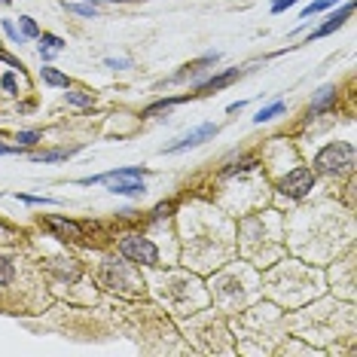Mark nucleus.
<instances>
[{
	"label": "nucleus",
	"mask_w": 357,
	"mask_h": 357,
	"mask_svg": "<svg viewBox=\"0 0 357 357\" xmlns=\"http://www.w3.org/2000/svg\"><path fill=\"white\" fill-rule=\"evenodd\" d=\"M15 238H19V235H15V229H13V226L0 220V241H15Z\"/></svg>",
	"instance_id": "27"
},
{
	"label": "nucleus",
	"mask_w": 357,
	"mask_h": 357,
	"mask_svg": "<svg viewBox=\"0 0 357 357\" xmlns=\"http://www.w3.org/2000/svg\"><path fill=\"white\" fill-rule=\"evenodd\" d=\"M281 113H284V101H272L269 107H263V110L257 113V116H254V123H257V126L272 123V119H275V116H281Z\"/></svg>",
	"instance_id": "15"
},
{
	"label": "nucleus",
	"mask_w": 357,
	"mask_h": 357,
	"mask_svg": "<svg viewBox=\"0 0 357 357\" xmlns=\"http://www.w3.org/2000/svg\"><path fill=\"white\" fill-rule=\"evenodd\" d=\"M15 199L25 202V205H61V202H59V199H52V196H25V192H19Z\"/></svg>",
	"instance_id": "22"
},
{
	"label": "nucleus",
	"mask_w": 357,
	"mask_h": 357,
	"mask_svg": "<svg viewBox=\"0 0 357 357\" xmlns=\"http://www.w3.org/2000/svg\"><path fill=\"white\" fill-rule=\"evenodd\" d=\"M64 10L68 13H77V15H86V19H95V15H98V6H92V3H68V0H64Z\"/></svg>",
	"instance_id": "18"
},
{
	"label": "nucleus",
	"mask_w": 357,
	"mask_h": 357,
	"mask_svg": "<svg viewBox=\"0 0 357 357\" xmlns=\"http://www.w3.org/2000/svg\"><path fill=\"white\" fill-rule=\"evenodd\" d=\"M79 147H59V150H43V153H34V162L40 165H50V162H68L70 156H77Z\"/></svg>",
	"instance_id": "11"
},
{
	"label": "nucleus",
	"mask_w": 357,
	"mask_h": 357,
	"mask_svg": "<svg viewBox=\"0 0 357 357\" xmlns=\"http://www.w3.org/2000/svg\"><path fill=\"white\" fill-rule=\"evenodd\" d=\"M294 3H296V0H272V13L278 15V13H284V10H290Z\"/></svg>",
	"instance_id": "29"
},
{
	"label": "nucleus",
	"mask_w": 357,
	"mask_h": 357,
	"mask_svg": "<svg viewBox=\"0 0 357 357\" xmlns=\"http://www.w3.org/2000/svg\"><path fill=\"white\" fill-rule=\"evenodd\" d=\"M25 147L22 144H15V147H6V144H0V156H15V153H22Z\"/></svg>",
	"instance_id": "30"
},
{
	"label": "nucleus",
	"mask_w": 357,
	"mask_h": 357,
	"mask_svg": "<svg viewBox=\"0 0 357 357\" xmlns=\"http://www.w3.org/2000/svg\"><path fill=\"white\" fill-rule=\"evenodd\" d=\"M354 168V144L348 141H333L327 147L318 150L314 156V172L321 174H342Z\"/></svg>",
	"instance_id": "1"
},
{
	"label": "nucleus",
	"mask_w": 357,
	"mask_h": 357,
	"mask_svg": "<svg viewBox=\"0 0 357 357\" xmlns=\"http://www.w3.org/2000/svg\"><path fill=\"white\" fill-rule=\"evenodd\" d=\"M0 61H6V64H10V68H15V70H22V68H25V64H22L19 59H15V55L3 52V50H0Z\"/></svg>",
	"instance_id": "28"
},
{
	"label": "nucleus",
	"mask_w": 357,
	"mask_h": 357,
	"mask_svg": "<svg viewBox=\"0 0 357 357\" xmlns=\"http://www.w3.org/2000/svg\"><path fill=\"white\" fill-rule=\"evenodd\" d=\"M0 28L6 31V37H10V43H15V46H22V43H28V37L22 34L19 28L13 25V19H0Z\"/></svg>",
	"instance_id": "17"
},
{
	"label": "nucleus",
	"mask_w": 357,
	"mask_h": 357,
	"mask_svg": "<svg viewBox=\"0 0 357 357\" xmlns=\"http://www.w3.org/2000/svg\"><path fill=\"white\" fill-rule=\"evenodd\" d=\"M217 59H220V52H208V55H202V59H196V61H190V64H183L181 70L172 77V83H183V79H202V74L208 70V64H214Z\"/></svg>",
	"instance_id": "6"
},
{
	"label": "nucleus",
	"mask_w": 357,
	"mask_h": 357,
	"mask_svg": "<svg viewBox=\"0 0 357 357\" xmlns=\"http://www.w3.org/2000/svg\"><path fill=\"white\" fill-rule=\"evenodd\" d=\"M336 98H339V89L336 86H321L318 89V95L312 98V107H308V113H327V110H333L336 107Z\"/></svg>",
	"instance_id": "10"
},
{
	"label": "nucleus",
	"mask_w": 357,
	"mask_h": 357,
	"mask_svg": "<svg viewBox=\"0 0 357 357\" xmlns=\"http://www.w3.org/2000/svg\"><path fill=\"white\" fill-rule=\"evenodd\" d=\"M19 31L25 34L28 40H37L40 37V28H37V22L31 19V15H19Z\"/></svg>",
	"instance_id": "19"
},
{
	"label": "nucleus",
	"mask_w": 357,
	"mask_h": 357,
	"mask_svg": "<svg viewBox=\"0 0 357 357\" xmlns=\"http://www.w3.org/2000/svg\"><path fill=\"white\" fill-rule=\"evenodd\" d=\"M339 0H312V3L305 6L303 13H299V19H312V15H318V13H324V10H330V6H336Z\"/></svg>",
	"instance_id": "16"
},
{
	"label": "nucleus",
	"mask_w": 357,
	"mask_h": 357,
	"mask_svg": "<svg viewBox=\"0 0 357 357\" xmlns=\"http://www.w3.org/2000/svg\"><path fill=\"white\" fill-rule=\"evenodd\" d=\"M40 77H43V83H46V86H52V89H68V86H70V79L64 77L61 70L50 68V64H43V68H40Z\"/></svg>",
	"instance_id": "12"
},
{
	"label": "nucleus",
	"mask_w": 357,
	"mask_h": 357,
	"mask_svg": "<svg viewBox=\"0 0 357 357\" xmlns=\"http://www.w3.org/2000/svg\"><path fill=\"white\" fill-rule=\"evenodd\" d=\"M86 3H92V6H98V3H101V0H86Z\"/></svg>",
	"instance_id": "34"
},
{
	"label": "nucleus",
	"mask_w": 357,
	"mask_h": 357,
	"mask_svg": "<svg viewBox=\"0 0 357 357\" xmlns=\"http://www.w3.org/2000/svg\"><path fill=\"white\" fill-rule=\"evenodd\" d=\"M104 68H110V70H126V68H132V61H128V59H104Z\"/></svg>",
	"instance_id": "26"
},
{
	"label": "nucleus",
	"mask_w": 357,
	"mask_h": 357,
	"mask_svg": "<svg viewBox=\"0 0 357 357\" xmlns=\"http://www.w3.org/2000/svg\"><path fill=\"white\" fill-rule=\"evenodd\" d=\"M13 278H15V269H13V263L6 259L3 254H0V287H10L13 284Z\"/></svg>",
	"instance_id": "20"
},
{
	"label": "nucleus",
	"mask_w": 357,
	"mask_h": 357,
	"mask_svg": "<svg viewBox=\"0 0 357 357\" xmlns=\"http://www.w3.org/2000/svg\"><path fill=\"white\" fill-rule=\"evenodd\" d=\"M119 254L137 266H159V248L144 235H126L119 241Z\"/></svg>",
	"instance_id": "2"
},
{
	"label": "nucleus",
	"mask_w": 357,
	"mask_h": 357,
	"mask_svg": "<svg viewBox=\"0 0 357 357\" xmlns=\"http://www.w3.org/2000/svg\"><path fill=\"white\" fill-rule=\"evenodd\" d=\"M64 101H68L70 107H79V110H89V107H92V95L83 92V89H70V86H68V92H64Z\"/></svg>",
	"instance_id": "14"
},
{
	"label": "nucleus",
	"mask_w": 357,
	"mask_h": 357,
	"mask_svg": "<svg viewBox=\"0 0 357 357\" xmlns=\"http://www.w3.org/2000/svg\"><path fill=\"white\" fill-rule=\"evenodd\" d=\"M15 141H19L22 147H34V144L40 141V132H19L15 135Z\"/></svg>",
	"instance_id": "25"
},
{
	"label": "nucleus",
	"mask_w": 357,
	"mask_h": 357,
	"mask_svg": "<svg viewBox=\"0 0 357 357\" xmlns=\"http://www.w3.org/2000/svg\"><path fill=\"white\" fill-rule=\"evenodd\" d=\"M0 86H3L6 95H19V79H15V74H3L0 77Z\"/></svg>",
	"instance_id": "23"
},
{
	"label": "nucleus",
	"mask_w": 357,
	"mask_h": 357,
	"mask_svg": "<svg viewBox=\"0 0 357 357\" xmlns=\"http://www.w3.org/2000/svg\"><path fill=\"white\" fill-rule=\"evenodd\" d=\"M37 40H40V46H46V50H55V52H61L64 46H68V43H64V40H61L59 34H40Z\"/></svg>",
	"instance_id": "21"
},
{
	"label": "nucleus",
	"mask_w": 357,
	"mask_h": 357,
	"mask_svg": "<svg viewBox=\"0 0 357 357\" xmlns=\"http://www.w3.org/2000/svg\"><path fill=\"white\" fill-rule=\"evenodd\" d=\"M238 110H245V101H235V104H229V113H238Z\"/></svg>",
	"instance_id": "32"
},
{
	"label": "nucleus",
	"mask_w": 357,
	"mask_h": 357,
	"mask_svg": "<svg viewBox=\"0 0 357 357\" xmlns=\"http://www.w3.org/2000/svg\"><path fill=\"white\" fill-rule=\"evenodd\" d=\"M238 77H241V70H238V68H229V70H223V74H217V77H205V79H199V83H196V95L220 92V89L232 86Z\"/></svg>",
	"instance_id": "7"
},
{
	"label": "nucleus",
	"mask_w": 357,
	"mask_h": 357,
	"mask_svg": "<svg viewBox=\"0 0 357 357\" xmlns=\"http://www.w3.org/2000/svg\"><path fill=\"white\" fill-rule=\"evenodd\" d=\"M196 92H190V95H181V98H159V101H153L147 110H144V116H156V113H162V110H172V107H177L181 101H190Z\"/></svg>",
	"instance_id": "13"
},
{
	"label": "nucleus",
	"mask_w": 357,
	"mask_h": 357,
	"mask_svg": "<svg viewBox=\"0 0 357 357\" xmlns=\"http://www.w3.org/2000/svg\"><path fill=\"white\" fill-rule=\"evenodd\" d=\"M13 3V0H0V6H10Z\"/></svg>",
	"instance_id": "33"
},
{
	"label": "nucleus",
	"mask_w": 357,
	"mask_h": 357,
	"mask_svg": "<svg viewBox=\"0 0 357 357\" xmlns=\"http://www.w3.org/2000/svg\"><path fill=\"white\" fill-rule=\"evenodd\" d=\"M107 190L113 196H144L147 192V186H144V177H116V181H107Z\"/></svg>",
	"instance_id": "9"
},
{
	"label": "nucleus",
	"mask_w": 357,
	"mask_h": 357,
	"mask_svg": "<svg viewBox=\"0 0 357 357\" xmlns=\"http://www.w3.org/2000/svg\"><path fill=\"white\" fill-rule=\"evenodd\" d=\"M314 181H318V172H314V168L299 165V168H294V172L284 174L278 181V192L281 196H287V199H305L308 192L314 190Z\"/></svg>",
	"instance_id": "3"
},
{
	"label": "nucleus",
	"mask_w": 357,
	"mask_h": 357,
	"mask_svg": "<svg viewBox=\"0 0 357 357\" xmlns=\"http://www.w3.org/2000/svg\"><path fill=\"white\" fill-rule=\"evenodd\" d=\"M177 208V202H162V205H156V208H153V220H162V217H168V214H172V211Z\"/></svg>",
	"instance_id": "24"
},
{
	"label": "nucleus",
	"mask_w": 357,
	"mask_h": 357,
	"mask_svg": "<svg viewBox=\"0 0 357 357\" xmlns=\"http://www.w3.org/2000/svg\"><path fill=\"white\" fill-rule=\"evenodd\" d=\"M351 13H354V3H351V0H348V3H342V6H339V10L333 13L330 19L324 22V25H321L318 31H312V37H308V43H312V40H321V37H330L333 31H339V28H342L348 19H351Z\"/></svg>",
	"instance_id": "5"
},
{
	"label": "nucleus",
	"mask_w": 357,
	"mask_h": 357,
	"mask_svg": "<svg viewBox=\"0 0 357 357\" xmlns=\"http://www.w3.org/2000/svg\"><path fill=\"white\" fill-rule=\"evenodd\" d=\"M113 3H128V0H113Z\"/></svg>",
	"instance_id": "35"
},
{
	"label": "nucleus",
	"mask_w": 357,
	"mask_h": 357,
	"mask_svg": "<svg viewBox=\"0 0 357 357\" xmlns=\"http://www.w3.org/2000/svg\"><path fill=\"white\" fill-rule=\"evenodd\" d=\"M43 223L55 232V238H79V235H83V226H79L77 220H68V217L46 214V217H43Z\"/></svg>",
	"instance_id": "8"
},
{
	"label": "nucleus",
	"mask_w": 357,
	"mask_h": 357,
	"mask_svg": "<svg viewBox=\"0 0 357 357\" xmlns=\"http://www.w3.org/2000/svg\"><path fill=\"white\" fill-rule=\"evenodd\" d=\"M37 50H40V59H43V61H52L55 55H59L55 50H46V46H37Z\"/></svg>",
	"instance_id": "31"
},
{
	"label": "nucleus",
	"mask_w": 357,
	"mask_h": 357,
	"mask_svg": "<svg viewBox=\"0 0 357 357\" xmlns=\"http://www.w3.org/2000/svg\"><path fill=\"white\" fill-rule=\"evenodd\" d=\"M220 128H217L214 123H202V126H196L192 132H186V135H181L177 141L172 144V147H165L162 153H168V156H174V153H183V150H192V147H199V144H205V141H211Z\"/></svg>",
	"instance_id": "4"
}]
</instances>
